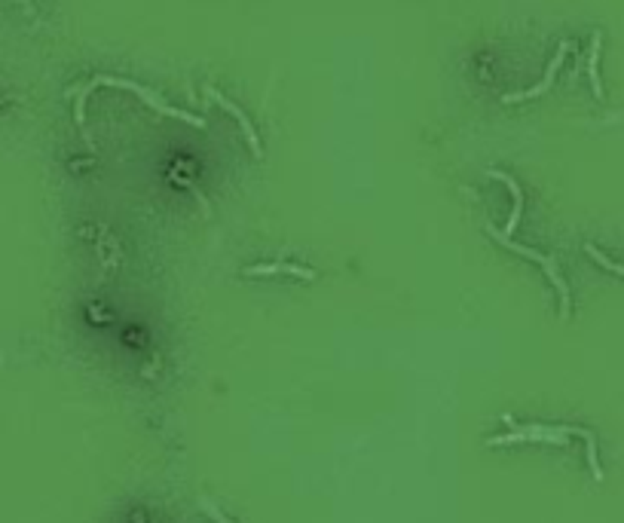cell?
I'll use <instances>...</instances> for the list:
<instances>
[{
  "label": "cell",
  "instance_id": "1",
  "mask_svg": "<svg viewBox=\"0 0 624 523\" xmlns=\"http://www.w3.org/2000/svg\"><path fill=\"white\" fill-rule=\"evenodd\" d=\"M95 86H116V89H129V92H135L144 105H150L156 114H166V116H175V120H181V123H190V126H196V129H205V120L202 116H193V114H184V110H177V107H168V105H162L159 98L150 92V89H144V86H138V83H132V80H116V77H95L89 86H83L80 89V95H77V105H73V116H77V126L83 129L86 126V95L95 89ZM83 135H86V129H83Z\"/></svg>",
  "mask_w": 624,
  "mask_h": 523
},
{
  "label": "cell",
  "instance_id": "2",
  "mask_svg": "<svg viewBox=\"0 0 624 523\" xmlns=\"http://www.w3.org/2000/svg\"><path fill=\"white\" fill-rule=\"evenodd\" d=\"M569 434H582L584 441L593 438L588 429H575V425H520V429L499 434V438H489V447H502V444H520V441H545V444H557L566 447Z\"/></svg>",
  "mask_w": 624,
  "mask_h": 523
},
{
  "label": "cell",
  "instance_id": "3",
  "mask_svg": "<svg viewBox=\"0 0 624 523\" xmlns=\"http://www.w3.org/2000/svg\"><path fill=\"white\" fill-rule=\"evenodd\" d=\"M487 233H489V236H493V239H496V242H502V245H505V248H508V251H517L520 257H530V260H536V263H539V267H541V269H545V276H548V278H551V285H554V288H557V291H560V315H563V319H566V315H569V300H572V297H569V288H566V282H563L560 269H557V263L551 260V257H545V254L532 251V248H526V245H514V242H511V239H508V236H502L499 230H493V227H487Z\"/></svg>",
  "mask_w": 624,
  "mask_h": 523
},
{
  "label": "cell",
  "instance_id": "4",
  "mask_svg": "<svg viewBox=\"0 0 624 523\" xmlns=\"http://www.w3.org/2000/svg\"><path fill=\"white\" fill-rule=\"evenodd\" d=\"M566 49H569V43H560V49H557V55L551 58V64H548V71H545V77H541V83H539V86H532V89H523V92L502 95V101H505V105H514V101H523V98H536V95H541V92H548V89H551V83H554L557 71H560L563 58H566Z\"/></svg>",
  "mask_w": 624,
  "mask_h": 523
},
{
  "label": "cell",
  "instance_id": "5",
  "mask_svg": "<svg viewBox=\"0 0 624 523\" xmlns=\"http://www.w3.org/2000/svg\"><path fill=\"white\" fill-rule=\"evenodd\" d=\"M205 95H208V98H211V101H218V105L224 107L227 114L233 116V120H239V126H242V132H245V138H248L251 150H254V157H263V147H260V138H257V132H254V126H251V120H248V116H245L242 110L233 105V101H227V98H224V95H220L218 89H205Z\"/></svg>",
  "mask_w": 624,
  "mask_h": 523
},
{
  "label": "cell",
  "instance_id": "6",
  "mask_svg": "<svg viewBox=\"0 0 624 523\" xmlns=\"http://www.w3.org/2000/svg\"><path fill=\"white\" fill-rule=\"evenodd\" d=\"M272 272H281V276H297V278H306V282L315 278V272H312V269L294 267V263H260V267L245 269V276H272Z\"/></svg>",
  "mask_w": 624,
  "mask_h": 523
},
{
  "label": "cell",
  "instance_id": "7",
  "mask_svg": "<svg viewBox=\"0 0 624 523\" xmlns=\"http://www.w3.org/2000/svg\"><path fill=\"white\" fill-rule=\"evenodd\" d=\"M489 178H499L502 184H508L511 196H514V211H511L508 227H505V233H502V236H508V239H511V233H514V227H517L520 215H523V190H520V187H517V181H514V178H508V175H505V172H489Z\"/></svg>",
  "mask_w": 624,
  "mask_h": 523
},
{
  "label": "cell",
  "instance_id": "8",
  "mask_svg": "<svg viewBox=\"0 0 624 523\" xmlns=\"http://www.w3.org/2000/svg\"><path fill=\"white\" fill-rule=\"evenodd\" d=\"M600 43H603V37L593 34V40H591V55H588V80H591L593 95H597V98H603V86H600V71H597V64H600Z\"/></svg>",
  "mask_w": 624,
  "mask_h": 523
},
{
  "label": "cell",
  "instance_id": "9",
  "mask_svg": "<svg viewBox=\"0 0 624 523\" xmlns=\"http://www.w3.org/2000/svg\"><path fill=\"white\" fill-rule=\"evenodd\" d=\"M584 251H588V254L593 257V260L600 263V267H606V269H612V272H618V276H624V267H621V263L609 260V257H606L603 251H597V248H593V245H584Z\"/></svg>",
  "mask_w": 624,
  "mask_h": 523
},
{
  "label": "cell",
  "instance_id": "10",
  "mask_svg": "<svg viewBox=\"0 0 624 523\" xmlns=\"http://www.w3.org/2000/svg\"><path fill=\"white\" fill-rule=\"evenodd\" d=\"M202 508L208 511V517H211V520H218V523H229V520H227L224 514H220V511H218V508H214L211 502H202Z\"/></svg>",
  "mask_w": 624,
  "mask_h": 523
}]
</instances>
